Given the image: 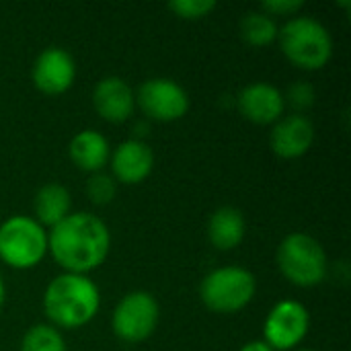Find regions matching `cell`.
Masks as SVG:
<instances>
[{"mask_svg":"<svg viewBox=\"0 0 351 351\" xmlns=\"http://www.w3.org/2000/svg\"><path fill=\"white\" fill-rule=\"evenodd\" d=\"M109 251V226L95 214L72 212L47 230V253L66 274L86 276L99 269Z\"/></svg>","mask_w":351,"mask_h":351,"instance_id":"cell-1","label":"cell"},{"mask_svg":"<svg viewBox=\"0 0 351 351\" xmlns=\"http://www.w3.org/2000/svg\"><path fill=\"white\" fill-rule=\"evenodd\" d=\"M101 308V292L88 276L60 274L43 292V313L51 327L80 329L88 325Z\"/></svg>","mask_w":351,"mask_h":351,"instance_id":"cell-2","label":"cell"},{"mask_svg":"<svg viewBox=\"0 0 351 351\" xmlns=\"http://www.w3.org/2000/svg\"><path fill=\"white\" fill-rule=\"evenodd\" d=\"M278 43L290 64L300 70H323L333 58V37L315 16H292L278 31Z\"/></svg>","mask_w":351,"mask_h":351,"instance_id":"cell-3","label":"cell"},{"mask_svg":"<svg viewBox=\"0 0 351 351\" xmlns=\"http://www.w3.org/2000/svg\"><path fill=\"white\" fill-rule=\"evenodd\" d=\"M278 267L290 284L315 288L325 282L329 261L323 245L315 237L292 232L278 247Z\"/></svg>","mask_w":351,"mask_h":351,"instance_id":"cell-4","label":"cell"},{"mask_svg":"<svg viewBox=\"0 0 351 351\" xmlns=\"http://www.w3.org/2000/svg\"><path fill=\"white\" fill-rule=\"evenodd\" d=\"M47 255V230L31 216H10L0 224V261L12 269L37 267Z\"/></svg>","mask_w":351,"mask_h":351,"instance_id":"cell-5","label":"cell"},{"mask_svg":"<svg viewBox=\"0 0 351 351\" xmlns=\"http://www.w3.org/2000/svg\"><path fill=\"white\" fill-rule=\"evenodd\" d=\"M257 292V280L247 267L228 265L210 271L202 286L199 298L206 308L218 315H234L247 308Z\"/></svg>","mask_w":351,"mask_h":351,"instance_id":"cell-6","label":"cell"},{"mask_svg":"<svg viewBox=\"0 0 351 351\" xmlns=\"http://www.w3.org/2000/svg\"><path fill=\"white\" fill-rule=\"evenodd\" d=\"M158 317V300L146 290H134L125 294L113 308L111 329L117 339L125 343H140L156 331Z\"/></svg>","mask_w":351,"mask_h":351,"instance_id":"cell-7","label":"cell"},{"mask_svg":"<svg viewBox=\"0 0 351 351\" xmlns=\"http://www.w3.org/2000/svg\"><path fill=\"white\" fill-rule=\"evenodd\" d=\"M136 105L148 119L171 123L179 121L189 111L187 90L171 78H148L136 93Z\"/></svg>","mask_w":351,"mask_h":351,"instance_id":"cell-8","label":"cell"},{"mask_svg":"<svg viewBox=\"0 0 351 351\" xmlns=\"http://www.w3.org/2000/svg\"><path fill=\"white\" fill-rule=\"evenodd\" d=\"M311 329V315L306 306L298 300L278 302L265 323H263V341L274 351L296 350Z\"/></svg>","mask_w":351,"mask_h":351,"instance_id":"cell-9","label":"cell"},{"mask_svg":"<svg viewBox=\"0 0 351 351\" xmlns=\"http://www.w3.org/2000/svg\"><path fill=\"white\" fill-rule=\"evenodd\" d=\"M33 86L43 95H64L76 80V62L64 47H45L31 68Z\"/></svg>","mask_w":351,"mask_h":351,"instance_id":"cell-10","label":"cell"},{"mask_svg":"<svg viewBox=\"0 0 351 351\" xmlns=\"http://www.w3.org/2000/svg\"><path fill=\"white\" fill-rule=\"evenodd\" d=\"M315 125L302 113L284 115L269 132V146L278 158L296 160L302 158L315 144Z\"/></svg>","mask_w":351,"mask_h":351,"instance_id":"cell-11","label":"cell"},{"mask_svg":"<svg viewBox=\"0 0 351 351\" xmlns=\"http://www.w3.org/2000/svg\"><path fill=\"white\" fill-rule=\"evenodd\" d=\"M237 107L247 121L257 125H274L284 117L286 99L284 93L269 82H251L239 93Z\"/></svg>","mask_w":351,"mask_h":351,"instance_id":"cell-12","label":"cell"},{"mask_svg":"<svg viewBox=\"0 0 351 351\" xmlns=\"http://www.w3.org/2000/svg\"><path fill=\"white\" fill-rule=\"evenodd\" d=\"M109 160L111 177L121 185H140L154 171V152L144 140L138 138L121 142Z\"/></svg>","mask_w":351,"mask_h":351,"instance_id":"cell-13","label":"cell"},{"mask_svg":"<svg viewBox=\"0 0 351 351\" xmlns=\"http://www.w3.org/2000/svg\"><path fill=\"white\" fill-rule=\"evenodd\" d=\"M93 105L101 119L123 123L136 111V93L121 76H105L93 90Z\"/></svg>","mask_w":351,"mask_h":351,"instance_id":"cell-14","label":"cell"},{"mask_svg":"<svg viewBox=\"0 0 351 351\" xmlns=\"http://www.w3.org/2000/svg\"><path fill=\"white\" fill-rule=\"evenodd\" d=\"M68 154H70V160L80 171L95 175V173H101L105 165L109 162L111 148H109V140L101 132L82 130L70 140Z\"/></svg>","mask_w":351,"mask_h":351,"instance_id":"cell-15","label":"cell"},{"mask_svg":"<svg viewBox=\"0 0 351 351\" xmlns=\"http://www.w3.org/2000/svg\"><path fill=\"white\" fill-rule=\"evenodd\" d=\"M247 234V222L241 210L232 206L218 208L208 222V239L218 251L237 249Z\"/></svg>","mask_w":351,"mask_h":351,"instance_id":"cell-16","label":"cell"},{"mask_svg":"<svg viewBox=\"0 0 351 351\" xmlns=\"http://www.w3.org/2000/svg\"><path fill=\"white\" fill-rule=\"evenodd\" d=\"M33 214H35V220L43 228H53L66 216L72 214V197H70V191L64 185H60V183H47V185H43L35 193Z\"/></svg>","mask_w":351,"mask_h":351,"instance_id":"cell-17","label":"cell"},{"mask_svg":"<svg viewBox=\"0 0 351 351\" xmlns=\"http://www.w3.org/2000/svg\"><path fill=\"white\" fill-rule=\"evenodd\" d=\"M278 31L280 27L276 25V21L263 10H251L241 21V37L251 47H265L278 41Z\"/></svg>","mask_w":351,"mask_h":351,"instance_id":"cell-18","label":"cell"},{"mask_svg":"<svg viewBox=\"0 0 351 351\" xmlns=\"http://www.w3.org/2000/svg\"><path fill=\"white\" fill-rule=\"evenodd\" d=\"M21 351H68V348L56 327L33 325L21 339Z\"/></svg>","mask_w":351,"mask_h":351,"instance_id":"cell-19","label":"cell"},{"mask_svg":"<svg viewBox=\"0 0 351 351\" xmlns=\"http://www.w3.org/2000/svg\"><path fill=\"white\" fill-rule=\"evenodd\" d=\"M86 195L95 206H107L117 195V181L109 173H95L86 181Z\"/></svg>","mask_w":351,"mask_h":351,"instance_id":"cell-20","label":"cell"},{"mask_svg":"<svg viewBox=\"0 0 351 351\" xmlns=\"http://www.w3.org/2000/svg\"><path fill=\"white\" fill-rule=\"evenodd\" d=\"M216 6L218 4L214 0H173L167 4V8L183 21L206 19L208 14H212L216 10Z\"/></svg>","mask_w":351,"mask_h":351,"instance_id":"cell-21","label":"cell"},{"mask_svg":"<svg viewBox=\"0 0 351 351\" xmlns=\"http://www.w3.org/2000/svg\"><path fill=\"white\" fill-rule=\"evenodd\" d=\"M286 103H290L296 111H306L315 105L317 101V93H315V86L308 84V82H294L290 88H288V95L284 97Z\"/></svg>","mask_w":351,"mask_h":351,"instance_id":"cell-22","label":"cell"},{"mask_svg":"<svg viewBox=\"0 0 351 351\" xmlns=\"http://www.w3.org/2000/svg\"><path fill=\"white\" fill-rule=\"evenodd\" d=\"M304 6L302 0H267L261 4V10L265 14H269L271 19L274 16H294L300 8Z\"/></svg>","mask_w":351,"mask_h":351,"instance_id":"cell-23","label":"cell"},{"mask_svg":"<svg viewBox=\"0 0 351 351\" xmlns=\"http://www.w3.org/2000/svg\"><path fill=\"white\" fill-rule=\"evenodd\" d=\"M239 351H274L263 339L261 341H249V343H245L243 348Z\"/></svg>","mask_w":351,"mask_h":351,"instance_id":"cell-24","label":"cell"},{"mask_svg":"<svg viewBox=\"0 0 351 351\" xmlns=\"http://www.w3.org/2000/svg\"><path fill=\"white\" fill-rule=\"evenodd\" d=\"M4 300H6V286H4V280L0 276V304H4Z\"/></svg>","mask_w":351,"mask_h":351,"instance_id":"cell-25","label":"cell"},{"mask_svg":"<svg viewBox=\"0 0 351 351\" xmlns=\"http://www.w3.org/2000/svg\"><path fill=\"white\" fill-rule=\"evenodd\" d=\"M298 351H315V350H298Z\"/></svg>","mask_w":351,"mask_h":351,"instance_id":"cell-26","label":"cell"}]
</instances>
